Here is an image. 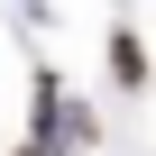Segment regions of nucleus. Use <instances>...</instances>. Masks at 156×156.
Wrapping results in <instances>:
<instances>
[{"instance_id":"1","label":"nucleus","mask_w":156,"mask_h":156,"mask_svg":"<svg viewBox=\"0 0 156 156\" xmlns=\"http://www.w3.org/2000/svg\"><path fill=\"white\" fill-rule=\"evenodd\" d=\"M110 73H119V83H129V92L147 83V46H138L129 28H110Z\"/></svg>"},{"instance_id":"2","label":"nucleus","mask_w":156,"mask_h":156,"mask_svg":"<svg viewBox=\"0 0 156 156\" xmlns=\"http://www.w3.org/2000/svg\"><path fill=\"white\" fill-rule=\"evenodd\" d=\"M28 156H46V147H28Z\"/></svg>"}]
</instances>
